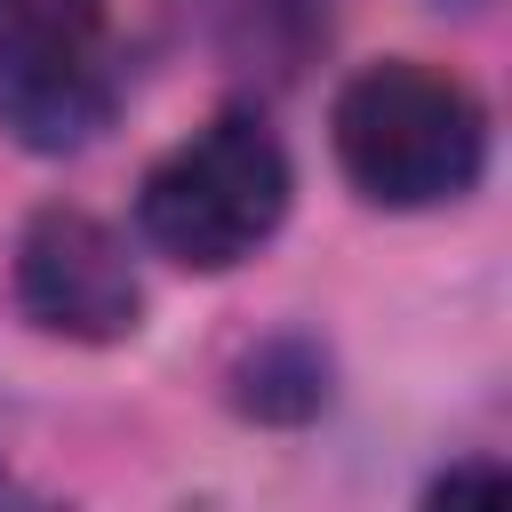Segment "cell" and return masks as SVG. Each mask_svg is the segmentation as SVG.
Returning <instances> with one entry per match:
<instances>
[{
    "label": "cell",
    "instance_id": "cell-1",
    "mask_svg": "<svg viewBox=\"0 0 512 512\" xmlns=\"http://www.w3.org/2000/svg\"><path fill=\"white\" fill-rule=\"evenodd\" d=\"M336 168L376 208H440L464 200L488 168V112L480 96L416 56L360 64L328 104Z\"/></svg>",
    "mask_w": 512,
    "mask_h": 512
},
{
    "label": "cell",
    "instance_id": "cell-2",
    "mask_svg": "<svg viewBox=\"0 0 512 512\" xmlns=\"http://www.w3.org/2000/svg\"><path fill=\"white\" fill-rule=\"evenodd\" d=\"M288 192H296V168L280 136L256 112H216L144 168L136 232L184 272H232L280 232Z\"/></svg>",
    "mask_w": 512,
    "mask_h": 512
},
{
    "label": "cell",
    "instance_id": "cell-3",
    "mask_svg": "<svg viewBox=\"0 0 512 512\" xmlns=\"http://www.w3.org/2000/svg\"><path fill=\"white\" fill-rule=\"evenodd\" d=\"M104 0H0V128L32 152H80L112 120Z\"/></svg>",
    "mask_w": 512,
    "mask_h": 512
},
{
    "label": "cell",
    "instance_id": "cell-4",
    "mask_svg": "<svg viewBox=\"0 0 512 512\" xmlns=\"http://www.w3.org/2000/svg\"><path fill=\"white\" fill-rule=\"evenodd\" d=\"M8 296L40 336L64 344H120L144 328V280L128 240L88 208H40L16 232Z\"/></svg>",
    "mask_w": 512,
    "mask_h": 512
},
{
    "label": "cell",
    "instance_id": "cell-5",
    "mask_svg": "<svg viewBox=\"0 0 512 512\" xmlns=\"http://www.w3.org/2000/svg\"><path fill=\"white\" fill-rule=\"evenodd\" d=\"M232 400L248 408V416H264V424H304V416H320L328 408V352L312 344V336H264L248 360H240V384H232Z\"/></svg>",
    "mask_w": 512,
    "mask_h": 512
},
{
    "label": "cell",
    "instance_id": "cell-6",
    "mask_svg": "<svg viewBox=\"0 0 512 512\" xmlns=\"http://www.w3.org/2000/svg\"><path fill=\"white\" fill-rule=\"evenodd\" d=\"M472 488H504V464H456V472H440L432 480V504H456Z\"/></svg>",
    "mask_w": 512,
    "mask_h": 512
}]
</instances>
